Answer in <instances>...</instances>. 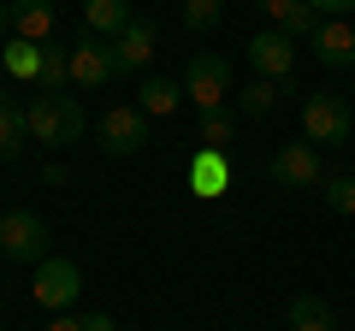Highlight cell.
Returning <instances> with one entry per match:
<instances>
[{"label": "cell", "instance_id": "1", "mask_svg": "<svg viewBox=\"0 0 355 331\" xmlns=\"http://www.w3.org/2000/svg\"><path fill=\"white\" fill-rule=\"evenodd\" d=\"M24 118H30V142H42V148H65V142L83 136V107H77L71 95H42V89H30Z\"/></svg>", "mask_w": 355, "mask_h": 331}, {"label": "cell", "instance_id": "2", "mask_svg": "<svg viewBox=\"0 0 355 331\" xmlns=\"http://www.w3.org/2000/svg\"><path fill=\"white\" fill-rule=\"evenodd\" d=\"M349 130H355V113H349L343 95L320 89V95H308V101H302V142H314V148H343Z\"/></svg>", "mask_w": 355, "mask_h": 331}, {"label": "cell", "instance_id": "3", "mask_svg": "<svg viewBox=\"0 0 355 331\" xmlns=\"http://www.w3.org/2000/svg\"><path fill=\"white\" fill-rule=\"evenodd\" d=\"M184 95L196 101V113L225 107L231 101V60H219V53H196V60L184 65Z\"/></svg>", "mask_w": 355, "mask_h": 331}, {"label": "cell", "instance_id": "4", "mask_svg": "<svg viewBox=\"0 0 355 331\" xmlns=\"http://www.w3.org/2000/svg\"><path fill=\"white\" fill-rule=\"evenodd\" d=\"M0 255L42 267V260H48V219H42V213H24V207H12V213L0 219Z\"/></svg>", "mask_w": 355, "mask_h": 331}, {"label": "cell", "instance_id": "5", "mask_svg": "<svg viewBox=\"0 0 355 331\" xmlns=\"http://www.w3.org/2000/svg\"><path fill=\"white\" fill-rule=\"evenodd\" d=\"M30 296H36L48 314H65V307L83 296V267L77 260H65V255H48L36 267V284H30Z\"/></svg>", "mask_w": 355, "mask_h": 331}, {"label": "cell", "instance_id": "6", "mask_svg": "<svg viewBox=\"0 0 355 331\" xmlns=\"http://www.w3.org/2000/svg\"><path fill=\"white\" fill-rule=\"evenodd\" d=\"M95 136H101V148L113 154V160H130V154L148 148V113H142V107H107L101 125H95Z\"/></svg>", "mask_w": 355, "mask_h": 331}, {"label": "cell", "instance_id": "7", "mask_svg": "<svg viewBox=\"0 0 355 331\" xmlns=\"http://www.w3.org/2000/svg\"><path fill=\"white\" fill-rule=\"evenodd\" d=\"M107 77H119V53L107 36H95V30H83V36L71 42V83L77 89H101Z\"/></svg>", "mask_w": 355, "mask_h": 331}, {"label": "cell", "instance_id": "8", "mask_svg": "<svg viewBox=\"0 0 355 331\" xmlns=\"http://www.w3.org/2000/svg\"><path fill=\"white\" fill-rule=\"evenodd\" d=\"M266 172H272V184H279V190H314V184H326L314 142H284V148L266 160Z\"/></svg>", "mask_w": 355, "mask_h": 331}, {"label": "cell", "instance_id": "9", "mask_svg": "<svg viewBox=\"0 0 355 331\" xmlns=\"http://www.w3.org/2000/svg\"><path fill=\"white\" fill-rule=\"evenodd\" d=\"M291 65H296V42L284 36V30H261V36H249V71L254 77H291Z\"/></svg>", "mask_w": 355, "mask_h": 331}, {"label": "cell", "instance_id": "10", "mask_svg": "<svg viewBox=\"0 0 355 331\" xmlns=\"http://www.w3.org/2000/svg\"><path fill=\"white\" fill-rule=\"evenodd\" d=\"M308 42H314V60L326 65V71L355 65V30H349V18H320V30Z\"/></svg>", "mask_w": 355, "mask_h": 331}, {"label": "cell", "instance_id": "11", "mask_svg": "<svg viewBox=\"0 0 355 331\" xmlns=\"http://www.w3.org/2000/svg\"><path fill=\"white\" fill-rule=\"evenodd\" d=\"M231 178H237V166H231V154H225V148H202V154H196L190 184H196V195H202V202L225 195V190H231Z\"/></svg>", "mask_w": 355, "mask_h": 331}, {"label": "cell", "instance_id": "12", "mask_svg": "<svg viewBox=\"0 0 355 331\" xmlns=\"http://www.w3.org/2000/svg\"><path fill=\"white\" fill-rule=\"evenodd\" d=\"M113 53H119V71H148V65H154V24H148V18H137L130 30H119Z\"/></svg>", "mask_w": 355, "mask_h": 331}, {"label": "cell", "instance_id": "13", "mask_svg": "<svg viewBox=\"0 0 355 331\" xmlns=\"http://www.w3.org/2000/svg\"><path fill=\"white\" fill-rule=\"evenodd\" d=\"M254 6H261L266 18H272V30H284V36H314L320 30V12L314 6H308V0H254Z\"/></svg>", "mask_w": 355, "mask_h": 331}, {"label": "cell", "instance_id": "14", "mask_svg": "<svg viewBox=\"0 0 355 331\" xmlns=\"http://www.w3.org/2000/svg\"><path fill=\"white\" fill-rule=\"evenodd\" d=\"M53 0H12V36L18 42H48L53 36Z\"/></svg>", "mask_w": 355, "mask_h": 331}, {"label": "cell", "instance_id": "15", "mask_svg": "<svg viewBox=\"0 0 355 331\" xmlns=\"http://www.w3.org/2000/svg\"><path fill=\"white\" fill-rule=\"evenodd\" d=\"M184 101H190V95H184V83H172V77H142V89H137V107H142L148 118L178 113Z\"/></svg>", "mask_w": 355, "mask_h": 331}, {"label": "cell", "instance_id": "16", "mask_svg": "<svg viewBox=\"0 0 355 331\" xmlns=\"http://www.w3.org/2000/svg\"><path fill=\"white\" fill-rule=\"evenodd\" d=\"M83 18H89V30H95V36H107V42H113L119 30L137 24L130 0H83Z\"/></svg>", "mask_w": 355, "mask_h": 331}, {"label": "cell", "instance_id": "17", "mask_svg": "<svg viewBox=\"0 0 355 331\" xmlns=\"http://www.w3.org/2000/svg\"><path fill=\"white\" fill-rule=\"evenodd\" d=\"M284 325H291V331H338V314H331L320 296H291Z\"/></svg>", "mask_w": 355, "mask_h": 331}, {"label": "cell", "instance_id": "18", "mask_svg": "<svg viewBox=\"0 0 355 331\" xmlns=\"http://www.w3.org/2000/svg\"><path fill=\"white\" fill-rule=\"evenodd\" d=\"M60 83H71V48H48V42H42V65H36V83H30V89L60 95Z\"/></svg>", "mask_w": 355, "mask_h": 331}, {"label": "cell", "instance_id": "19", "mask_svg": "<svg viewBox=\"0 0 355 331\" xmlns=\"http://www.w3.org/2000/svg\"><path fill=\"white\" fill-rule=\"evenodd\" d=\"M24 136H30V118H24V107H12L6 95H0V166H6V160H18Z\"/></svg>", "mask_w": 355, "mask_h": 331}, {"label": "cell", "instance_id": "20", "mask_svg": "<svg viewBox=\"0 0 355 331\" xmlns=\"http://www.w3.org/2000/svg\"><path fill=\"white\" fill-rule=\"evenodd\" d=\"M231 136H237V113H231V107H214V113L196 118V142H202V148H225L231 154Z\"/></svg>", "mask_w": 355, "mask_h": 331}, {"label": "cell", "instance_id": "21", "mask_svg": "<svg viewBox=\"0 0 355 331\" xmlns=\"http://www.w3.org/2000/svg\"><path fill=\"white\" fill-rule=\"evenodd\" d=\"M279 107V83L272 77H249V89L237 95V113H249V118H266Z\"/></svg>", "mask_w": 355, "mask_h": 331}, {"label": "cell", "instance_id": "22", "mask_svg": "<svg viewBox=\"0 0 355 331\" xmlns=\"http://www.w3.org/2000/svg\"><path fill=\"white\" fill-rule=\"evenodd\" d=\"M6 60V71L18 77V83H36V65H42V42H12V48L0 53Z\"/></svg>", "mask_w": 355, "mask_h": 331}, {"label": "cell", "instance_id": "23", "mask_svg": "<svg viewBox=\"0 0 355 331\" xmlns=\"http://www.w3.org/2000/svg\"><path fill=\"white\" fill-rule=\"evenodd\" d=\"M320 202H326L331 213H343V219H349V213H355V178H349V172H338V178H326V190H320Z\"/></svg>", "mask_w": 355, "mask_h": 331}, {"label": "cell", "instance_id": "24", "mask_svg": "<svg viewBox=\"0 0 355 331\" xmlns=\"http://www.w3.org/2000/svg\"><path fill=\"white\" fill-rule=\"evenodd\" d=\"M219 18H225V0H184V30H214Z\"/></svg>", "mask_w": 355, "mask_h": 331}, {"label": "cell", "instance_id": "25", "mask_svg": "<svg viewBox=\"0 0 355 331\" xmlns=\"http://www.w3.org/2000/svg\"><path fill=\"white\" fill-rule=\"evenodd\" d=\"M308 6H314L320 18H349L355 12V0H308Z\"/></svg>", "mask_w": 355, "mask_h": 331}, {"label": "cell", "instance_id": "26", "mask_svg": "<svg viewBox=\"0 0 355 331\" xmlns=\"http://www.w3.org/2000/svg\"><path fill=\"white\" fill-rule=\"evenodd\" d=\"M83 331H119L113 314H83Z\"/></svg>", "mask_w": 355, "mask_h": 331}, {"label": "cell", "instance_id": "27", "mask_svg": "<svg viewBox=\"0 0 355 331\" xmlns=\"http://www.w3.org/2000/svg\"><path fill=\"white\" fill-rule=\"evenodd\" d=\"M12 36V0H0V42Z\"/></svg>", "mask_w": 355, "mask_h": 331}, {"label": "cell", "instance_id": "28", "mask_svg": "<svg viewBox=\"0 0 355 331\" xmlns=\"http://www.w3.org/2000/svg\"><path fill=\"white\" fill-rule=\"evenodd\" d=\"M48 331H83V319H71V314H53V325Z\"/></svg>", "mask_w": 355, "mask_h": 331}, {"label": "cell", "instance_id": "29", "mask_svg": "<svg viewBox=\"0 0 355 331\" xmlns=\"http://www.w3.org/2000/svg\"><path fill=\"white\" fill-rule=\"evenodd\" d=\"M0 77H6V60H0Z\"/></svg>", "mask_w": 355, "mask_h": 331}, {"label": "cell", "instance_id": "30", "mask_svg": "<svg viewBox=\"0 0 355 331\" xmlns=\"http://www.w3.org/2000/svg\"><path fill=\"white\" fill-rule=\"evenodd\" d=\"M0 219H6V207H0Z\"/></svg>", "mask_w": 355, "mask_h": 331}]
</instances>
